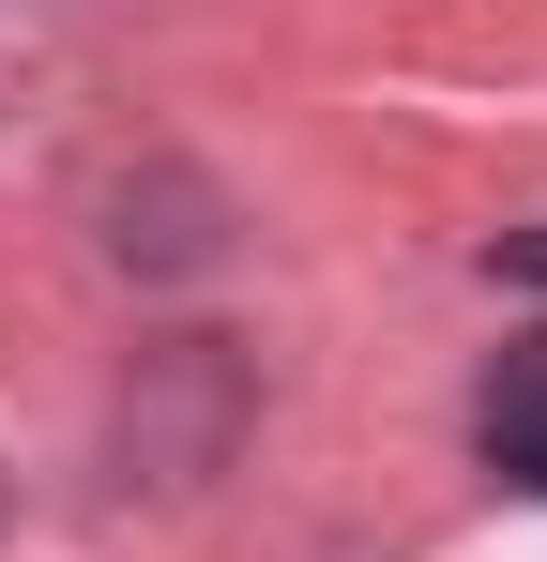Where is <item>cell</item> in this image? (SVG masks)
Instances as JSON below:
<instances>
[{
    "label": "cell",
    "mask_w": 547,
    "mask_h": 562,
    "mask_svg": "<svg viewBox=\"0 0 547 562\" xmlns=\"http://www.w3.org/2000/svg\"><path fill=\"white\" fill-rule=\"evenodd\" d=\"M487 441H502V471H533V486H547V366H517L502 395H487Z\"/></svg>",
    "instance_id": "1"
},
{
    "label": "cell",
    "mask_w": 547,
    "mask_h": 562,
    "mask_svg": "<svg viewBox=\"0 0 547 562\" xmlns=\"http://www.w3.org/2000/svg\"><path fill=\"white\" fill-rule=\"evenodd\" d=\"M502 274H517V289H547V228H502Z\"/></svg>",
    "instance_id": "2"
}]
</instances>
